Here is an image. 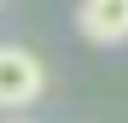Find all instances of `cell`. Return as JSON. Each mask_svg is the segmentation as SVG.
<instances>
[{"mask_svg":"<svg viewBox=\"0 0 128 123\" xmlns=\"http://www.w3.org/2000/svg\"><path fill=\"white\" fill-rule=\"evenodd\" d=\"M41 94H47V65H41L29 47L6 41V47H0V111L35 106Z\"/></svg>","mask_w":128,"mask_h":123,"instance_id":"6da1fadb","label":"cell"},{"mask_svg":"<svg viewBox=\"0 0 128 123\" xmlns=\"http://www.w3.org/2000/svg\"><path fill=\"white\" fill-rule=\"evenodd\" d=\"M76 29L93 41V47H116L128 41V0H82Z\"/></svg>","mask_w":128,"mask_h":123,"instance_id":"7a4b0ae2","label":"cell"}]
</instances>
